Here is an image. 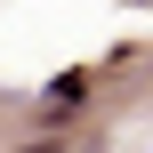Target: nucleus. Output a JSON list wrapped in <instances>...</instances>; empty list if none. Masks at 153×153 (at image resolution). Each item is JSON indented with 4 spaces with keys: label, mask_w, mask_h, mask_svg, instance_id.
<instances>
[{
    "label": "nucleus",
    "mask_w": 153,
    "mask_h": 153,
    "mask_svg": "<svg viewBox=\"0 0 153 153\" xmlns=\"http://www.w3.org/2000/svg\"><path fill=\"white\" fill-rule=\"evenodd\" d=\"M73 153H97V145H73Z\"/></svg>",
    "instance_id": "nucleus-2"
},
{
    "label": "nucleus",
    "mask_w": 153,
    "mask_h": 153,
    "mask_svg": "<svg viewBox=\"0 0 153 153\" xmlns=\"http://www.w3.org/2000/svg\"><path fill=\"white\" fill-rule=\"evenodd\" d=\"M24 153H73V137H40V145H24Z\"/></svg>",
    "instance_id": "nucleus-1"
}]
</instances>
